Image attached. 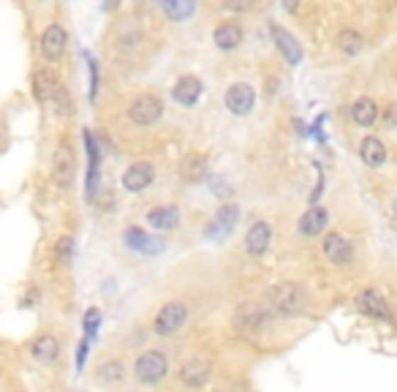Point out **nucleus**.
Segmentation results:
<instances>
[{
	"instance_id": "obj_38",
	"label": "nucleus",
	"mask_w": 397,
	"mask_h": 392,
	"mask_svg": "<svg viewBox=\"0 0 397 392\" xmlns=\"http://www.w3.org/2000/svg\"><path fill=\"white\" fill-rule=\"evenodd\" d=\"M280 3H283V8H286L289 14H297L299 6H302V0H280Z\"/></svg>"
},
{
	"instance_id": "obj_28",
	"label": "nucleus",
	"mask_w": 397,
	"mask_h": 392,
	"mask_svg": "<svg viewBox=\"0 0 397 392\" xmlns=\"http://www.w3.org/2000/svg\"><path fill=\"white\" fill-rule=\"evenodd\" d=\"M161 6H163V14L174 22H185L196 11V0H161Z\"/></svg>"
},
{
	"instance_id": "obj_33",
	"label": "nucleus",
	"mask_w": 397,
	"mask_h": 392,
	"mask_svg": "<svg viewBox=\"0 0 397 392\" xmlns=\"http://www.w3.org/2000/svg\"><path fill=\"white\" fill-rule=\"evenodd\" d=\"M87 63H90V101H96V96H98V60H93L87 54Z\"/></svg>"
},
{
	"instance_id": "obj_30",
	"label": "nucleus",
	"mask_w": 397,
	"mask_h": 392,
	"mask_svg": "<svg viewBox=\"0 0 397 392\" xmlns=\"http://www.w3.org/2000/svg\"><path fill=\"white\" fill-rule=\"evenodd\" d=\"M74 250H76L74 237H71V234H63V237L54 243V262H57L60 267H69L71 262H74Z\"/></svg>"
},
{
	"instance_id": "obj_40",
	"label": "nucleus",
	"mask_w": 397,
	"mask_h": 392,
	"mask_svg": "<svg viewBox=\"0 0 397 392\" xmlns=\"http://www.w3.org/2000/svg\"><path fill=\"white\" fill-rule=\"evenodd\" d=\"M381 3H384V6H395L397 0H381Z\"/></svg>"
},
{
	"instance_id": "obj_5",
	"label": "nucleus",
	"mask_w": 397,
	"mask_h": 392,
	"mask_svg": "<svg viewBox=\"0 0 397 392\" xmlns=\"http://www.w3.org/2000/svg\"><path fill=\"white\" fill-rule=\"evenodd\" d=\"M163 115V101L153 93H139L128 104V120L134 125H153Z\"/></svg>"
},
{
	"instance_id": "obj_37",
	"label": "nucleus",
	"mask_w": 397,
	"mask_h": 392,
	"mask_svg": "<svg viewBox=\"0 0 397 392\" xmlns=\"http://www.w3.org/2000/svg\"><path fill=\"white\" fill-rule=\"evenodd\" d=\"M87 349H90V338H82V343H79V352H76V368L82 371V365H85V359H87Z\"/></svg>"
},
{
	"instance_id": "obj_21",
	"label": "nucleus",
	"mask_w": 397,
	"mask_h": 392,
	"mask_svg": "<svg viewBox=\"0 0 397 392\" xmlns=\"http://www.w3.org/2000/svg\"><path fill=\"white\" fill-rule=\"evenodd\" d=\"M242 38H245V30H242L237 22H224V25H218V28H215V33H212L215 47H218V50H224V52L237 50V47L242 44Z\"/></svg>"
},
{
	"instance_id": "obj_1",
	"label": "nucleus",
	"mask_w": 397,
	"mask_h": 392,
	"mask_svg": "<svg viewBox=\"0 0 397 392\" xmlns=\"http://www.w3.org/2000/svg\"><path fill=\"white\" fill-rule=\"evenodd\" d=\"M267 305L272 308V313H280V316H299L308 305V294L299 284H277L267 292Z\"/></svg>"
},
{
	"instance_id": "obj_36",
	"label": "nucleus",
	"mask_w": 397,
	"mask_h": 392,
	"mask_svg": "<svg viewBox=\"0 0 397 392\" xmlns=\"http://www.w3.org/2000/svg\"><path fill=\"white\" fill-rule=\"evenodd\" d=\"M38 300H41V292H38L35 286H30V289L25 292V297H22V308H35Z\"/></svg>"
},
{
	"instance_id": "obj_31",
	"label": "nucleus",
	"mask_w": 397,
	"mask_h": 392,
	"mask_svg": "<svg viewBox=\"0 0 397 392\" xmlns=\"http://www.w3.org/2000/svg\"><path fill=\"white\" fill-rule=\"evenodd\" d=\"M50 107H54V112H57L60 117H66V115H71V112H74V101H71L69 88H66V85L60 88V93L54 96V101L50 104Z\"/></svg>"
},
{
	"instance_id": "obj_16",
	"label": "nucleus",
	"mask_w": 397,
	"mask_h": 392,
	"mask_svg": "<svg viewBox=\"0 0 397 392\" xmlns=\"http://www.w3.org/2000/svg\"><path fill=\"white\" fill-rule=\"evenodd\" d=\"M270 243H272V226L267 221H256L245 234V250L251 256H264Z\"/></svg>"
},
{
	"instance_id": "obj_17",
	"label": "nucleus",
	"mask_w": 397,
	"mask_h": 392,
	"mask_svg": "<svg viewBox=\"0 0 397 392\" xmlns=\"http://www.w3.org/2000/svg\"><path fill=\"white\" fill-rule=\"evenodd\" d=\"M85 147H87V202H96V185H98V144L93 139V131H85Z\"/></svg>"
},
{
	"instance_id": "obj_14",
	"label": "nucleus",
	"mask_w": 397,
	"mask_h": 392,
	"mask_svg": "<svg viewBox=\"0 0 397 392\" xmlns=\"http://www.w3.org/2000/svg\"><path fill=\"white\" fill-rule=\"evenodd\" d=\"M202 79L193 76V74H183L172 88V98L180 104V107H193L199 98H202Z\"/></svg>"
},
{
	"instance_id": "obj_26",
	"label": "nucleus",
	"mask_w": 397,
	"mask_h": 392,
	"mask_svg": "<svg viewBox=\"0 0 397 392\" xmlns=\"http://www.w3.org/2000/svg\"><path fill=\"white\" fill-rule=\"evenodd\" d=\"M351 117L354 123L362 125V128H370V125L379 120V104L373 98H357L351 104Z\"/></svg>"
},
{
	"instance_id": "obj_20",
	"label": "nucleus",
	"mask_w": 397,
	"mask_h": 392,
	"mask_svg": "<svg viewBox=\"0 0 397 392\" xmlns=\"http://www.w3.org/2000/svg\"><path fill=\"white\" fill-rule=\"evenodd\" d=\"M180 381L190 387V390H199L209 381V365L205 359H188L183 368H180Z\"/></svg>"
},
{
	"instance_id": "obj_25",
	"label": "nucleus",
	"mask_w": 397,
	"mask_h": 392,
	"mask_svg": "<svg viewBox=\"0 0 397 392\" xmlns=\"http://www.w3.org/2000/svg\"><path fill=\"white\" fill-rule=\"evenodd\" d=\"M180 178L185 183H202L207 178V158L202 153H188L180 163Z\"/></svg>"
},
{
	"instance_id": "obj_3",
	"label": "nucleus",
	"mask_w": 397,
	"mask_h": 392,
	"mask_svg": "<svg viewBox=\"0 0 397 392\" xmlns=\"http://www.w3.org/2000/svg\"><path fill=\"white\" fill-rule=\"evenodd\" d=\"M185 321H188V305L180 303V300H172V303H166L156 313L153 330L161 338H172V335H177L185 327Z\"/></svg>"
},
{
	"instance_id": "obj_29",
	"label": "nucleus",
	"mask_w": 397,
	"mask_h": 392,
	"mask_svg": "<svg viewBox=\"0 0 397 392\" xmlns=\"http://www.w3.org/2000/svg\"><path fill=\"white\" fill-rule=\"evenodd\" d=\"M338 50L343 54H359L362 52V36L357 30H351V28H343L338 33Z\"/></svg>"
},
{
	"instance_id": "obj_41",
	"label": "nucleus",
	"mask_w": 397,
	"mask_h": 392,
	"mask_svg": "<svg viewBox=\"0 0 397 392\" xmlns=\"http://www.w3.org/2000/svg\"><path fill=\"white\" fill-rule=\"evenodd\" d=\"M38 3H41V0H38Z\"/></svg>"
},
{
	"instance_id": "obj_7",
	"label": "nucleus",
	"mask_w": 397,
	"mask_h": 392,
	"mask_svg": "<svg viewBox=\"0 0 397 392\" xmlns=\"http://www.w3.org/2000/svg\"><path fill=\"white\" fill-rule=\"evenodd\" d=\"M52 178L60 188H71L76 178V153L69 142H57L52 153Z\"/></svg>"
},
{
	"instance_id": "obj_9",
	"label": "nucleus",
	"mask_w": 397,
	"mask_h": 392,
	"mask_svg": "<svg viewBox=\"0 0 397 392\" xmlns=\"http://www.w3.org/2000/svg\"><path fill=\"white\" fill-rule=\"evenodd\" d=\"M30 88H33L35 101H38L41 107H50L54 101V96L63 88V82H60V76H57L52 69H38V71L33 74V79H30Z\"/></svg>"
},
{
	"instance_id": "obj_10",
	"label": "nucleus",
	"mask_w": 397,
	"mask_h": 392,
	"mask_svg": "<svg viewBox=\"0 0 397 392\" xmlns=\"http://www.w3.org/2000/svg\"><path fill=\"white\" fill-rule=\"evenodd\" d=\"M224 104L231 115L245 117V115H251V109H253V104H256V90L251 88L248 82H234L231 88L226 90Z\"/></svg>"
},
{
	"instance_id": "obj_24",
	"label": "nucleus",
	"mask_w": 397,
	"mask_h": 392,
	"mask_svg": "<svg viewBox=\"0 0 397 392\" xmlns=\"http://www.w3.org/2000/svg\"><path fill=\"white\" fill-rule=\"evenodd\" d=\"M359 158H362L364 166L379 169L386 163V144L381 142L379 137H364L362 144H359Z\"/></svg>"
},
{
	"instance_id": "obj_23",
	"label": "nucleus",
	"mask_w": 397,
	"mask_h": 392,
	"mask_svg": "<svg viewBox=\"0 0 397 392\" xmlns=\"http://www.w3.org/2000/svg\"><path fill=\"white\" fill-rule=\"evenodd\" d=\"M327 224H329L327 210L311 204V210L299 218V234H302V237H318V234L327 229Z\"/></svg>"
},
{
	"instance_id": "obj_4",
	"label": "nucleus",
	"mask_w": 397,
	"mask_h": 392,
	"mask_svg": "<svg viewBox=\"0 0 397 392\" xmlns=\"http://www.w3.org/2000/svg\"><path fill=\"white\" fill-rule=\"evenodd\" d=\"M169 374V359L163 352L150 349L144 354H139L137 365H134V376H137L142 384H161Z\"/></svg>"
},
{
	"instance_id": "obj_15",
	"label": "nucleus",
	"mask_w": 397,
	"mask_h": 392,
	"mask_svg": "<svg viewBox=\"0 0 397 392\" xmlns=\"http://www.w3.org/2000/svg\"><path fill=\"white\" fill-rule=\"evenodd\" d=\"M122 240H125V246L131 250H139V253H147V256H156L163 250V243L156 240L153 234H147L144 229H139V226H128L125 232H122Z\"/></svg>"
},
{
	"instance_id": "obj_2",
	"label": "nucleus",
	"mask_w": 397,
	"mask_h": 392,
	"mask_svg": "<svg viewBox=\"0 0 397 392\" xmlns=\"http://www.w3.org/2000/svg\"><path fill=\"white\" fill-rule=\"evenodd\" d=\"M272 324V308L259 303H242L234 313V330L242 335H259L267 333Z\"/></svg>"
},
{
	"instance_id": "obj_39",
	"label": "nucleus",
	"mask_w": 397,
	"mask_h": 392,
	"mask_svg": "<svg viewBox=\"0 0 397 392\" xmlns=\"http://www.w3.org/2000/svg\"><path fill=\"white\" fill-rule=\"evenodd\" d=\"M122 0H104V11H115Z\"/></svg>"
},
{
	"instance_id": "obj_34",
	"label": "nucleus",
	"mask_w": 397,
	"mask_h": 392,
	"mask_svg": "<svg viewBox=\"0 0 397 392\" xmlns=\"http://www.w3.org/2000/svg\"><path fill=\"white\" fill-rule=\"evenodd\" d=\"M381 117H384V125L389 131H397V104H389V107L381 112Z\"/></svg>"
},
{
	"instance_id": "obj_22",
	"label": "nucleus",
	"mask_w": 397,
	"mask_h": 392,
	"mask_svg": "<svg viewBox=\"0 0 397 392\" xmlns=\"http://www.w3.org/2000/svg\"><path fill=\"white\" fill-rule=\"evenodd\" d=\"M147 224L158 232H172L180 224V210L174 204H158L147 213Z\"/></svg>"
},
{
	"instance_id": "obj_19",
	"label": "nucleus",
	"mask_w": 397,
	"mask_h": 392,
	"mask_svg": "<svg viewBox=\"0 0 397 392\" xmlns=\"http://www.w3.org/2000/svg\"><path fill=\"white\" fill-rule=\"evenodd\" d=\"M30 354H33L35 362H44V365L54 362V359L60 357V340H57V335H52V333L38 335V338L30 343Z\"/></svg>"
},
{
	"instance_id": "obj_13",
	"label": "nucleus",
	"mask_w": 397,
	"mask_h": 392,
	"mask_svg": "<svg viewBox=\"0 0 397 392\" xmlns=\"http://www.w3.org/2000/svg\"><path fill=\"white\" fill-rule=\"evenodd\" d=\"M237 221H240V207L234 202H226L215 213V218L205 226V234L212 237V240H224L226 234H231V229L237 226Z\"/></svg>"
},
{
	"instance_id": "obj_6",
	"label": "nucleus",
	"mask_w": 397,
	"mask_h": 392,
	"mask_svg": "<svg viewBox=\"0 0 397 392\" xmlns=\"http://www.w3.org/2000/svg\"><path fill=\"white\" fill-rule=\"evenodd\" d=\"M38 50H41V57H44L47 63L63 60V54L69 50V30H66L60 22L47 25L41 38H38Z\"/></svg>"
},
{
	"instance_id": "obj_35",
	"label": "nucleus",
	"mask_w": 397,
	"mask_h": 392,
	"mask_svg": "<svg viewBox=\"0 0 397 392\" xmlns=\"http://www.w3.org/2000/svg\"><path fill=\"white\" fill-rule=\"evenodd\" d=\"M251 6H253V0H224V8L234 11V14H242V11H248Z\"/></svg>"
},
{
	"instance_id": "obj_18",
	"label": "nucleus",
	"mask_w": 397,
	"mask_h": 392,
	"mask_svg": "<svg viewBox=\"0 0 397 392\" xmlns=\"http://www.w3.org/2000/svg\"><path fill=\"white\" fill-rule=\"evenodd\" d=\"M270 33H272V38H275V44H277V50H280V54L286 57V63L297 66V63L302 60V47L297 44V38H294L289 30H283L280 25H270Z\"/></svg>"
},
{
	"instance_id": "obj_8",
	"label": "nucleus",
	"mask_w": 397,
	"mask_h": 392,
	"mask_svg": "<svg viewBox=\"0 0 397 392\" xmlns=\"http://www.w3.org/2000/svg\"><path fill=\"white\" fill-rule=\"evenodd\" d=\"M354 305H357V311H359V313L370 316V319L395 321V316H392V305L386 303V297L381 294L379 289H362V292H357Z\"/></svg>"
},
{
	"instance_id": "obj_12",
	"label": "nucleus",
	"mask_w": 397,
	"mask_h": 392,
	"mask_svg": "<svg viewBox=\"0 0 397 392\" xmlns=\"http://www.w3.org/2000/svg\"><path fill=\"white\" fill-rule=\"evenodd\" d=\"M321 248H324V256H327L335 267H345V265L354 262V246L340 232H329L324 237V243H321Z\"/></svg>"
},
{
	"instance_id": "obj_32",
	"label": "nucleus",
	"mask_w": 397,
	"mask_h": 392,
	"mask_svg": "<svg viewBox=\"0 0 397 392\" xmlns=\"http://www.w3.org/2000/svg\"><path fill=\"white\" fill-rule=\"evenodd\" d=\"M98 324H101V311H98V308H87L85 316H82V327H85L87 338H96Z\"/></svg>"
},
{
	"instance_id": "obj_11",
	"label": "nucleus",
	"mask_w": 397,
	"mask_h": 392,
	"mask_svg": "<svg viewBox=\"0 0 397 392\" xmlns=\"http://www.w3.org/2000/svg\"><path fill=\"white\" fill-rule=\"evenodd\" d=\"M156 180V166L150 161H134L125 172H122V188L131 194H142L144 188H150Z\"/></svg>"
},
{
	"instance_id": "obj_27",
	"label": "nucleus",
	"mask_w": 397,
	"mask_h": 392,
	"mask_svg": "<svg viewBox=\"0 0 397 392\" xmlns=\"http://www.w3.org/2000/svg\"><path fill=\"white\" fill-rule=\"evenodd\" d=\"M125 379V365L120 359H106L96 368V381L104 384V387H112V384H120Z\"/></svg>"
}]
</instances>
